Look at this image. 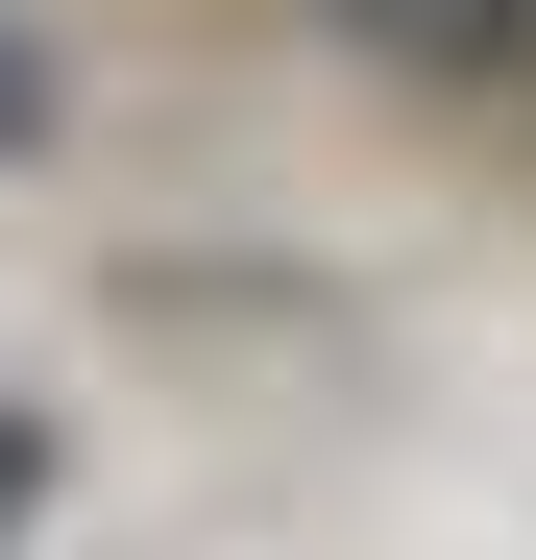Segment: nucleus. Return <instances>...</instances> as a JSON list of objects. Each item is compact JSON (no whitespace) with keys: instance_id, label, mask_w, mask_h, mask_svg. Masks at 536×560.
Here are the masks:
<instances>
[{"instance_id":"nucleus-1","label":"nucleus","mask_w":536,"mask_h":560,"mask_svg":"<svg viewBox=\"0 0 536 560\" xmlns=\"http://www.w3.org/2000/svg\"><path fill=\"white\" fill-rule=\"evenodd\" d=\"M366 49H512V0H341Z\"/></svg>"},{"instance_id":"nucleus-2","label":"nucleus","mask_w":536,"mask_h":560,"mask_svg":"<svg viewBox=\"0 0 536 560\" xmlns=\"http://www.w3.org/2000/svg\"><path fill=\"white\" fill-rule=\"evenodd\" d=\"M25 488H49V439H25V415H0V536H25Z\"/></svg>"},{"instance_id":"nucleus-3","label":"nucleus","mask_w":536,"mask_h":560,"mask_svg":"<svg viewBox=\"0 0 536 560\" xmlns=\"http://www.w3.org/2000/svg\"><path fill=\"white\" fill-rule=\"evenodd\" d=\"M25 122H49V73H25V25H0V147H25Z\"/></svg>"}]
</instances>
